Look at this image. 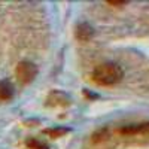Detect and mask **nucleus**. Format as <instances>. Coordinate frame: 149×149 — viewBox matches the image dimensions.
Instances as JSON below:
<instances>
[{"instance_id":"f257e3e1","label":"nucleus","mask_w":149,"mask_h":149,"mask_svg":"<svg viewBox=\"0 0 149 149\" xmlns=\"http://www.w3.org/2000/svg\"><path fill=\"white\" fill-rule=\"evenodd\" d=\"M122 76H124V72L121 66H118L116 63H103L100 66H97L91 74L93 81L102 86L115 85L122 79Z\"/></svg>"},{"instance_id":"f03ea898","label":"nucleus","mask_w":149,"mask_h":149,"mask_svg":"<svg viewBox=\"0 0 149 149\" xmlns=\"http://www.w3.org/2000/svg\"><path fill=\"white\" fill-rule=\"evenodd\" d=\"M37 74V67L31 61H21L17 66V78L22 84H30Z\"/></svg>"},{"instance_id":"7ed1b4c3","label":"nucleus","mask_w":149,"mask_h":149,"mask_svg":"<svg viewBox=\"0 0 149 149\" xmlns=\"http://www.w3.org/2000/svg\"><path fill=\"white\" fill-rule=\"evenodd\" d=\"M14 95V88L12 85L6 81L0 82V100H9V98Z\"/></svg>"},{"instance_id":"20e7f679","label":"nucleus","mask_w":149,"mask_h":149,"mask_svg":"<svg viewBox=\"0 0 149 149\" xmlns=\"http://www.w3.org/2000/svg\"><path fill=\"white\" fill-rule=\"evenodd\" d=\"M76 36L81 40H88L93 36V29L88 26V24H81V26L78 27V30H76Z\"/></svg>"},{"instance_id":"39448f33","label":"nucleus","mask_w":149,"mask_h":149,"mask_svg":"<svg viewBox=\"0 0 149 149\" xmlns=\"http://www.w3.org/2000/svg\"><path fill=\"white\" fill-rule=\"evenodd\" d=\"M149 130V124H139V125H130L122 128L121 131L125 134H134V133H140V131H148Z\"/></svg>"},{"instance_id":"423d86ee","label":"nucleus","mask_w":149,"mask_h":149,"mask_svg":"<svg viewBox=\"0 0 149 149\" xmlns=\"http://www.w3.org/2000/svg\"><path fill=\"white\" fill-rule=\"evenodd\" d=\"M27 146H29L30 149H49L48 145H45L43 142L37 140V139H30V140H27Z\"/></svg>"},{"instance_id":"0eeeda50","label":"nucleus","mask_w":149,"mask_h":149,"mask_svg":"<svg viewBox=\"0 0 149 149\" xmlns=\"http://www.w3.org/2000/svg\"><path fill=\"white\" fill-rule=\"evenodd\" d=\"M45 133L49 134V136H52V137H60V136L66 134L67 130L66 128H54V130H45Z\"/></svg>"},{"instance_id":"6e6552de","label":"nucleus","mask_w":149,"mask_h":149,"mask_svg":"<svg viewBox=\"0 0 149 149\" xmlns=\"http://www.w3.org/2000/svg\"><path fill=\"white\" fill-rule=\"evenodd\" d=\"M107 3H109V5H115V6H119V5H125L127 2H124V0H121V2H119V0H109Z\"/></svg>"}]
</instances>
